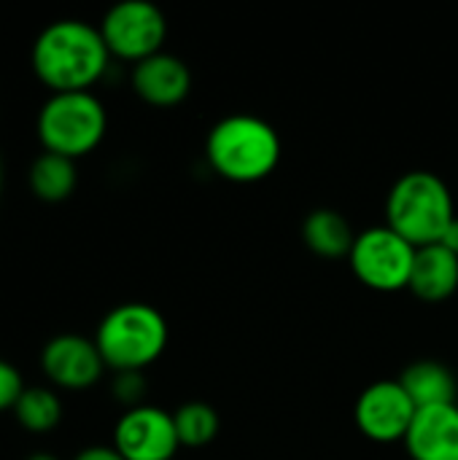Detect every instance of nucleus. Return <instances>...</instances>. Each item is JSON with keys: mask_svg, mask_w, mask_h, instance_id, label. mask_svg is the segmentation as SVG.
<instances>
[{"mask_svg": "<svg viewBox=\"0 0 458 460\" xmlns=\"http://www.w3.org/2000/svg\"><path fill=\"white\" fill-rule=\"evenodd\" d=\"M43 375L51 385L62 391H86L100 383L108 369L94 340L78 334H59L43 345L40 353Z\"/></svg>", "mask_w": 458, "mask_h": 460, "instance_id": "obj_10", "label": "nucleus"}, {"mask_svg": "<svg viewBox=\"0 0 458 460\" xmlns=\"http://www.w3.org/2000/svg\"><path fill=\"white\" fill-rule=\"evenodd\" d=\"M0 181H3V170H0Z\"/></svg>", "mask_w": 458, "mask_h": 460, "instance_id": "obj_24", "label": "nucleus"}, {"mask_svg": "<svg viewBox=\"0 0 458 460\" xmlns=\"http://www.w3.org/2000/svg\"><path fill=\"white\" fill-rule=\"evenodd\" d=\"M416 412L418 410L400 385V380H381L362 391L354 410V420L362 437H367L370 442L394 445L405 442Z\"/></svg>", "mask_w": 458, "mask_h": 460, "instance_id": "obj_8", "label": "nucleus"}, {"mask_svg": "<svg viewBox=\"0 0 458 460\" xmlns=\"http://www.w3.org/2000/svg\"><path fill=\"white\" fill-rule=\"evenodd\" d=\"M302 240L308 245L310 253H316L319 259H348L356 243V232L351 226V221L332 208H319L313 213L305 216L302 221Z\"/></svg>", "mask_w": 458, "mask_h": 460, "instance_id": "obj_14", "label": "nucleus"}, {"mask_svg": "<svg viewBox=\"0 0 458 460\" xmlns=\"http://www.w3.org/2000/svg\"><path fill=\"white\" fill-rule=\"evenodd\" d=\"M454 221V194L440 175L413 170L391 186L386 199V226H391L413 248L437 245Z\"/></svg>", "mask_w": 458, "mask_h": 460, "instance_id": "obj_3", "label": "nucleus"}, {"mask_svg": "<svg viewBox=\"0 0 458 460\" xmlns=\"http://www.w3.org/2000/svg\"><path fill=\"white\" fill-rule=\"evenodd\" d=\"M458 288V256L445 245H427L416 251V264L408 291L427 305H440L451 299Z\"/></svg>", "mask_w": 458, "mask_h": 460, "instance_id": "obj_13", "label": "nucleus"}, {"mask_svg": "<svg viewBox=\"0 0 458 460\" xmlns=\"http://www.w3.org/2000/svg\"><path fill=\"white\" fill-rule=\"evenodd\" d=\"M94 345L116 375L143 372L167 348V321L151 305L124 302L100 321Z\"/></svg>", "mask_w": 458, "mask_h": 460, "instance_id": "obj_4", "label": "nucleus"}, {"mask_svg": "<svg viewBox=\"0 0 458 460\" xmlns=\"http://www.w3.org/2000/svg\"><path fill=\"white\" fill-rule=\"evenodd\" d=\"M416 251L418 248L383 224L356 234L348 261L362 286L381 294H394L410 286Z\"/></svg>", "mask_w": 458, "mask_h": 460, "instance_id": "obj_6", "label": "nucleus"}, {"mask_svg": "<svg viewBox=\"0 0 458 460\" xmlns=\"http://www.w3.org/2000/svg\"><path fill=\"white\" fill-rule=\"evenodd\" d=\"M108 129V113L92 92L51 94L38 113V140L43 151L81 159L92 154Z\"/></svg>", "mask_w": 458, "mask_h": 460, "instance_id": "obj_5", "label": "nucleus"}, {"mask_svg": "<svg viewBox=\"0 0 458 460\" xmlns=\"http://www.w3.org/2000/svg\"><path fill=\"white\" fill-rule=\"evenodd\" d=\"M100 35L111 57L138 65L162 51L167 22L165 13L148 0H121L103 16Z\"/></svg>", "mask_w": 458, "mask_h": 460, "instance_id": "obj_7", "label": "nucleus"}, {"mask_svg": "<svg viewBox=\"0 0 458 460\" xmlns=\"http://www.w3.org/2000/svg\"><path fill=\"white\" fill-rule=\"evenodd\" d=\"M132 89L154 108H175L192 92V70L181 57L159 51L132 65Z\"/></svg>", "mask_w": 458, "mask_h": 460, "instance_id": "obj_11", "label": "nucleus"}, {"mask_svg": "<svg viewBox=\"0 0 458 460\" xmlns=\"http://www.w3.org/2000/svg\"><path fill=\"white\" fill-rule=\"evenodd\" d=\"M73 460H124L121 453L113 447V445H92V447H84Z\"/></svg>", "mask_w": 458, "mask_h": 460, "instance_id": "obj_21", "label": "nucleus"}, {"mask_svg": "<svg viewBox=\"0 0 458 460\" xmlns=\"http://www.w3.org/2000/svg\"><path fill=\"white\" fill-rule=\"evenodd\" d=\"M400 385L405 388V394L410 396V402L416 404V410L456 404V377L440 361H429L427 358V361L410 364L402 372Z\"/></svg>", "mask_w": 458, "mask_h": 460, "instance_id": "obj_15", "label": "nucleus"}, {"mask_svg": "<svg viewBox=\"0 0 458 460\" xmlns=\"http://www.w3.org/2000/svg\"><path fill=\"white\" fill-rule=\"evenodd\" d=\"M113 447L124 460H173L181 442L170 412L140 404L116 420Z\"/></svg>", "mask_w": 458, "mask_h": 460, "instance_id": "obj_9", "label": "nucleus"}, {"mask_svg": "<svg viewBox=\"0 0 458 460\" xmlns=\"http://www.w3.org/2000/svg\"><path fill=\"white\" fill-rule=\"evenodd\" d=\"M27 183L30 191L40 199V202H65L78 183V172H76V162L49 154L43 151L27 172Z\"/></svg>", "mask_w": 458, "mask_h": 460, "instance_id": "obj_16", "label": "nucleus"}, {"mask_svg": "<svg viewBox=\"0 0 458 460\" xmlns=\"http://www.w3.org/2000/svg\"><path fill=\"white\" fill-rule=\"evenodd\" d=\"M13 415L19 426L30 434H49L62 420V402L51 388H24Z\"/></svg>", "mask_w": 458, "mask_h": 460, "instance_id": "obj_17", "label": "nucleus"}, {"mask_svg": "<svg viewBox=\"0 0 458 460\" xmlns=\"http://www.w3.org/2000/svg\"><path fill=\"white\" fill-rule=\"evenodd\" d=\"M113 396H116V402H121L127 410L140 407V396H143V377H140V372H121V375H116Z\"/></svg>", "mask_w": 458, "mask_h": 460, "instance_id": "obj_20", "label": "nucleus"}, {"mask_svg": "<svg viewBox=\"0 0 458 460\" xmlns=\"http://www.w3.org/2000/svg\"><path fill=\"white\" fill-rule=\"evenodd\" d=\"M108 62L111 51L100 27L89 22H54L32 43V70L51 94L89 92L105 75Z\"/></svg>", "mask_w": 458, "mask_h": 460, "instance_id": "obj_1", "label": "nucleus"}, {"mask_svg": "<svg viewBox=\"0 0 458 460\" xmlns=\"http://www.w3.org/2000/svg\"><path fill=\"white\" fill-rule=\"evenodd\" d=\"M22 394H24V380L19 369L0 358V412L13 410Z\"/></svg>", "mask_w": 458, "mask_h": 460, "instance_id": "obj_19", "label": "nucleus"}, {"mask_svg": "<svg viewBox=\"0 0 458 460\" xmlns=\"http://www.w3.org/2000/svg\"><path fill=\"white\" fill-rule=\"evenodd\" d=\"M205 156L224 181L259 183L281 164L283 143L270 121L251 113H235L211 127Z\"/></svg>", "mask_w": 458, "mask_h": 460, "instance_id": "obj_2", "label": "nucleus"}, {"mask_svg": "<svg viewBox=\"0 0 458 460\" xmlns=\"http://www.w3.org/2000/svg\"><path fill=\"white\" fill-rule=\"evenodd\" d=\"M27 460H57L54 456H46V453H35V456H30Z\"/></svg>", "mask_w": 458, "mask_h": 460, "instance_id": "obj_23", "label": "nucleus"}, {"mask_svg": "<svg viewBox=\"0 0 458 460\" xmlns=\"http://www.w3.org/2000/svg\"><path fill=\"white\" fill-rule=\"evenodd\" d=\"M405 450L413 460H458V404L418 410Z\"/></svg>", "mask_w": 458, "mask_h": 460, "instance_id": "obj_12", "label": "nucleus"}, {"mask_svg": "<svg viewBox=\"0 0 458 460\" xmlns=\"http://www.w3.org/2000/svg\"><path fill=\"white\" fill-rule=\"evenodd\" d=\"M440 245H445L451 253H456L458 256V216H456V221L448 226V232L443 234V240H440Z\"/></svg>", "mask_w": 458, "mask_h": 460, "instance_id": "obj_22", "label": "nucleus"}, {"mask_svg": "<svg viewBox=\"0 0 458 460\" xmlns=\"http://www.w3.org/2000/svg\"><path fill=\"white\" fill-rule=\"evenodd\" d=\"M181 447H205L219 437V412L205 402H186L173 412Z\"/></svg>", "mask_w": 458, "mask_h": 460, "instance_id": "obj_18", "label": "nucleus"}]
</instances>
